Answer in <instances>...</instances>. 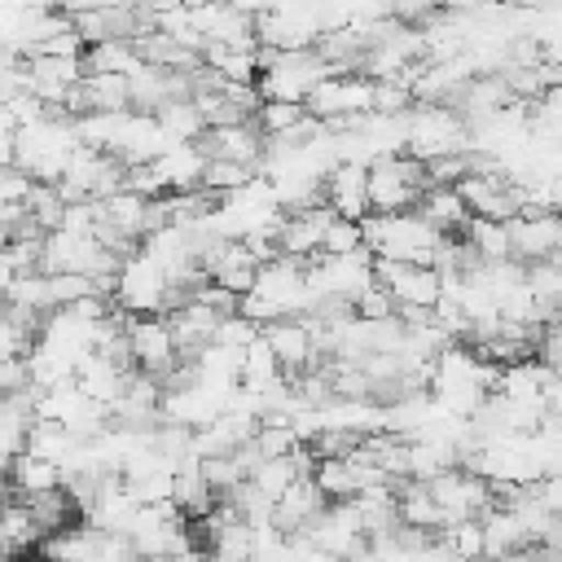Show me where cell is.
<instances>
[{"instance_id":"cell-12","label":"cell","mask_w":562,"mask_h":562,"mask_svg":"<svg viewBox=\"0 0 562 562\" xmlns=\"http://www.w3.org/2000/svg\"><path fill=\"white\" fill-rule=\"evenodd\" d=\"M321 198L329 202L334 215H347V220H360L369 211V189H364V167L360 162H347L338 158L325 180H321Z\"/></svg>"},{"instance_id":"cell-21","label":"cell","mask_w":562,"mask_h":562,"mask_svg":"<svg viewBox=\"0 0 562 562\" xmlns=\"http://www.w3.org/2000/svg\"><path fill=\"white\" fill-rule=\"evenodd\" d=\"M356 246H364V241H360V220L334 215V220L325 224V233H321V250H325V255H342V250H356Z\"/></svg>"},{"instance_id":"cell-11","label":"cell","mask_w":562,"mask_h":562,"mask_svg":"<svg viewBox=\"0 0 562 562\" xmlns=\"http://www.w3.org/2000/svg\"><path fill=\"white\" fill-rule=\"evenodd\" d=\"M149 167H154L162 193H171V189H198L202 167H206V154H202L198 140H167V145L149 158Z\"/></svg>"},{"instance_id":"cell-9","label":"cell","mask_w":562,"mask_h":562,"mask_svg":"<svg viewBox=\"0 0 562 562\" xmlns=\"http://www.w3.org/2000/svg\"><path fill=\"white\" fill-rule=\"evenodd\" d=\"M198 145L202 154H215V158H237V162H250L259 171V154H263V132L250 119H233V123H211L198 132Z\"/></svg>"},{"instance_id":"cell-7","label":"cell","mask_w":562,"mask_h":562,"mask_svg":"<svg viewBox=\"0 0 562 562\" xmlns=\"http://www.w3.org/2000/svg\"><path fill=\"white\" fill-rule=\"evenodd\" d=\"M426 487H430V496L439 501V509H443L448 522H452V518H474L479 509L492 505V487H487V479L474 474V470H465L461 461L448 465V470H439L435 479H426Z\"/></svg>"},{"instance_id":"cell-13","label":"cell","mask_w":562,"mask_h":562,"mask_svg":"<svg viewBox=\"0 0 562 562\" xmlns=\"http://www.w3.org/2000/svg\"><path fill=\"white\" fill-rule=\"evenodd\" d=\"M439 233H461L465 228V220H470V211H465V202H461V193H457V184H426L422 193H417V202H413Z\"/></svg>"},{"instance_id":"cell-5","label":"cell","mask_w":562,"mask_h":562,"mask_svg":"<svg viewBox=\"0 0 562 562\" xmlns=\"http://www.w3.org/2000/svg\"><path fill=\"white\" fill-rule=\"evenodd\" d=\"M127 351H132V369L154 373V378H167V373L180 364L171 325H167V316H158V312L127 316Z\"/></svg>"},{"instance_id":"cell-15","label":"cell","mask_w":562,"mask_h":562,"mask_svg":"<svg viewBox=\"0 0 562 562\" xmlns=\"http://www.w3.org/2000/svg\"><path fill=\"white\" fill-rule=\"evenodd\" d=\"M145 61H140V53H136V44L132 40H119V35H110V40H97V44H88L83 48V70H114V75H132V70H140Z\"/></svg>"},{"instance_id":"cell-8","label":"cell","mask_w":562,"mask_h":562,"mask_svg":"<svg viewBox=\"0 0 562 562\" xmlns=\"http://www.w3.org/2000/svg\"><path fill=\"white\" fill-rule=\"evenodd\" d=\"M505 233H509V255L518 263L549 259L562 246V220H558V211H514L505 220Z\"/></svg>"},{"instance_id":"cell-2","label":"cell","mask_w":562,"mask_h":562,"mask_svg":"<svg viewBox=\"0 0 562 562\" xmlns=\"http://www.w3.org/2000/svg\"><path fill=\"white\" fill-rule=\"evenodd\" d=\"M307 114L321 119L329 132L347 127V119L373 110V79L369 75H351V70H329L325 79H316L303 97Z\"/></svg>"},{"instance_id":"cell-18","label":"cell","mask_w":562,"mask_h":562,"mask_svg":"<svg viewBox=\"0 0 562 562\" xmlns=\"http://www.w3.org/2000/svg\"><path fill=\"white\" fill-rule=\"evenodd\" d=\"M250 176H255V167H250V162H237V158H215V154H206V167H202V180H198V189H206L211 198H224V193L241 189Z\"/></svg>"},{"instance_id":"cell-22","label":"cell","mask_w":562,"mask_h":562,"mask_svg":"<svg viewBox=\"0 0 562 562\" xmlns=\"http://www.w3.org/2000/svg\"><path fill=\"white\" fill-rule=\"evenodd\" d=\"M13 277H18V268H13V259H9V250L0 246V294L13 285Z\"/></svg>"},{"instance_id":"cell-17","label":"cell","mask_w":562,"mask_h":562,"mask_svg":"<svg viewBox=\"0 0 562 562\" xmlns=\"http://www.w3.org/2000/svg\"><path fill=\"white\" fill-rule=\"evenodd\" d=\"M461 237L470 241V250L487 263V259H505L509 255V233H505V220H487V215H470Z\"/></svg>"},{"instance_id":"cell-3","label":"cell","mask_w":562,"mask_h":562,"mask_svg":"<svg viewBox=\"0 0 562 562\" xmlns=\"http://www.w3.org/2000/svg\"><path fill=\"white\" fill-rule=\"evenodd\" d=\"M364 189H369V211H404L417 202V193L426 189V171L413 154L395 149V154H378L364 167Z\"/></svg>"},{"instance_id":"cell-14","label":"cell","mask_w":562,"mask_h":562,"mask_svg":"<svg viewBox=\"0 0 562 562\" xmlns=\"http://www.w3.org/2000/svg\"><path fill=\"white\" fill-rule=\"evenodd\" d=\"M277 378H281V364H277L268 338L255 334V338L237 351V382L250 386V391H259V386H268V382H277Z\"/></svg>"},{"instance_id":"cell-20","label":"cell","mask_w":562,"mask_h":562,"mask_svg":"<svg viewBox=\"0 0 562 562\" xmlns=\"http://www.w3.org/2000/svg\"><path fill=\"white\" fill-rule=\"evenodd\" d=\"M255 334H259V321H250V316H241V312H224V316L215 321V329H211V342L241 351Z\"/></svg>"},{"instance_id":"cell-16","label":"cell","mask_w":562,"mask_h":562,"mask_svg":"<svg viewBox=\"0 0 562 562\" xmlns=\"http://www.w3.org/2000/svg\"><path fill=\"white\" fill-rule=\"evenodd\" d=\"M154 119H158V127L171 140H198V132L206 127L202 114H198V105H193V97H167V101H158L154 105Z\"/></svg>"},{"instance_id":"cell-1","label":"cell","mask_w":562,"mask_h":562,"mask_svg":"<svg viewBox=\"0 0 562 562\" xmlns=\"http://www.w3.org/2000/svg\"><path fill=\"white\" fill-rule=\"evenodd\" d=\"M457 149H465V119L448 101H413L404 110V154L430 162Z\"/></svg>"},{"instance_id":"cell-6","label":"cell","mask_w":562,"mask_h":562,"mask_svg":"<svg viewBox=\"0 0 562 562\" xmlns=\"http://www.w3.org/2000/svg\"><path fill=\"white\" fill-rule=\"evenodd\" d=\"M373 281L391 294L395 307H430L439 299V272L408 259H373Z\"/></svg>"},{"instance_id":"cell-4","label":"cell","mask_w":562,"mask_h":562,"mask_svg":"<svg viewBox=\"0 0 562 562\" xmlns=\"http://www.w3.org/2000/svg\"><path fill=\"white\" fill-rule=\"evenodd\" d=\"M114 307L145 316V312H162L167 307V277L162 268L145 255V250H127L114 268V285H110Z\"/></svg>"},{"instance_id":"cell-10","label":"cell","mask_w":562,"mask_h":562,"mask_svg":"<svg viewBox=\"0 0 562 562\" xmlns=\"http://www.w3.org/2000/svg\"><path fill=\"white\" fill-rule=\"evenodd\" d=\"M259 334L268 338V347H272L281 373H299V369H307L312 356H316V351H312V325H307L303 316H272V321L259 325Z\"/></svg>"},{"instance_id":"cell-19","label":"cell","mask_w":562,"mask_h":562,"mask_svg":"<svg viewBox=\"0 0 562 562\" xmlns=\"http://www.w3.org/2000/svg\"><path fill=\"white\" fill-rule=\"evenodd\" d=\"M22 206H26V215L48 233V228H57V224H61V206H66V198L57 193V184H48V180H31V189H26Z\"/></svg>"}]
</instances>
